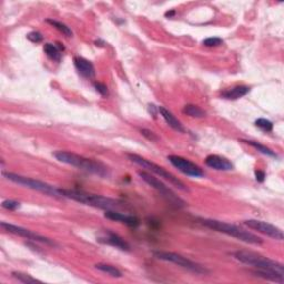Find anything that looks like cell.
Returning <instances> with one entry per match:
<instances>
[{"label": "cell", "instance_id": "6da1fadb", "mask_svg": "<svg viewBox=\"0 0 284 284\" xmlns=\"http://www.w3.org/2000/svg\"><path fill=\"white\" fill-rule=\"evenodd\" d=\"M54 158L62 163L69 164L71 167L80 169L93 175L106 178L109 176V169L107 166L99 161H95L93 159L82 157V155L69 152V151H57L53 153Z\"/></svg>", "mask_w": 284, "mask_h": 284}, {"label": "cell", "instance_id": "7a4b0ae2", "mask_svg": "<svg viewBox=\"0 0 284 284\" xmlns=\"http://www.w3.org/2000/svg\"><path fill=\"white\" fill-rule=\"evenodd\" d=\"M200 221L203 224V226L211 229V230L224 233V235H227L229 237H236V239L244 242V243H249V244H253V245L263 244V240L261 239L260 237L255 236L254 233H252L250 231L244 230V229L237 227L235 226V224L219 221V220H214V219H201Z\"/></svg>", "mask_w": 284, "mask_h": 284}, {"label": "cell", "instance_id": "3957f363", "mask_svg": "<svg viewBox=\"0 0 284 284\" xmlns=\"http://www.w3.org/2000/svg\"><path fill=\"white\" fill-rule=\"evenodd\" d=\"M63 198L71 199L77 202L84 203L86 205H90V207L101 209V210H114L117 208L121 207V202L118 200H114L111 198H107V196L98 195L88 193L85 191H78V190H62Z\"/></svg>", "mask_w": 284, "mask_h": 284}, {"label": "cell", "instance_id": "277c9868", "mask_svg": "<svg viewBox=\"0 0 284 284\" xmlns=\"http://www.w3.org/2000/svg\"><path fill=\"white\" fill-rule=\"evenodd\" d=\"M232 255L239 262L251 265V267L255 268V270H260V271H273L284 276L283 264L278 262V261L248 251H237L235 253H232Z\"/></svg>", "mask_w": 284, "mask_h": 284}, {"label": "cell", "instance_id": "5b68a950", "mask_svg": "<svg viewBox=\"0 0 284 284\" xmlns=\"http://www.w3.org/2000/svg\"><path fill=\"white\" fill-rule=\"evenodd\" d=\"M2 176L9 181H11L13 183H17V185L24 186L26 188H29V189H31V190L38 191V192H40V193L52 196V198H56V199H65L62 195L61 189H58V188L49 185V183L36 180V179L29 178V177L17 175V173H12V172H4L3 171Z\"/></svg>", "mask_w": 284, "mask_h": 284}, {"label": "cell", "instance_id": "8992f818", "mask_svg": "<svg viewBox=\"0 0 284 284\" xmlns=\"http://www.w3.org/2000/svg\"><path fill=\"white\" fill-rule=\"evenodd\" d=\"M128 158L130 159L131 162L138 164V166L144 168V169H148L149 171L154 173V175H157L158 177L169 181L171 183V185L177 187L179 190H181L183 192H190L189 188H188L185 183L180 180V179H178L175 175H172L171 172L167 171L164 168L160 167V166H158V164H155L153 162H151L150 160L145 159V158H142L141 155H138V154H128Z\"/></svg>", "mask_w": 284, "mask_h": 284}, {"label": "cell", "instance_id": "52a82bcc", "mask_svg": "<svg viewBox=\"0 0 284 284\" xmlns=\"http://www.w3.org/2000/svg\"><path fill=\"white\" fill-rule=\"evenodd\" d=\"M139 176L142 180L148 183L150 187H152L154 190H157L159 193L168 201L169 203L175 205V207L177 208L186 207L185 201H183L181 198H179V196L170 189V188L167 187L161 180H159L158 178L151 176L149 172H145V171H140Z\"/></svg>", "mask_w": 284, "mask_h": 284}, {"label": "cell", "instance_id": "ba28073f", "mask_svg": "<svg viewBox=\"0 0 284 284\" xmlns=\"http://www.w3.org/2000/svg\"><path fill=\"white\" fill-rule=\"evenodd\" d=\"M154 258L158 260L166 261V262H170L173 264H177L179 267L183 269L189 270L191 272L198 273V274H207L209 271L205 269L203 265H201L196 262H193L189 259L185 258L178 253H173V252H167V251H154L153 252Z\"/></svg>", "mask_w": 284, "mask_h": 284}, {"label": "cell", "instance_id": "9c48e42d", "mask_svg": "<svg viewBox=\"0 0 284 284\" xmlns=\"http://www.w3.org/2000/svg\"><path fill=\"white\" fill-rule=\"evenodd\" d=\"M1 228L4 229V230L9 233H12V235L26 237V239L31 240L34 242H39V243H43V244L49 245V246H58L56 242L51 239H49V237L40 236V235H38V233H36L31 230H28V229H26V228L16 226V224H11L9 222H1Z\"/></svg>", "mask_w": 284, "mask_h": 284}, {"label": "cell", "instance_id": "30bf717a", "mask_svg": "<svg viewBox=\"0 0 284 284\" xmlns=\"http://www.w3.org/2000/svg\"><path fill=\"white\" fill-rule=\"evenodd\" d=\"M168 160L170 161L173 167L178 169L180 172H182L183 175L193 178H202L205 176L204 171L198 166V164L193 163L186 158H182L180 155H169Z\"/></svg>", "mask_w": 284, "mask_h": 284}, {"label": "cell", "instance_id": "8fae6325", "mask_svg": "<svg viewBox=\"0 0 284 284\" xmlns=\"http://www.w3.org/2000/svg\"><path fill=\"white\" fill-rule=\"evenodd\" d=\"M244 224L249 229H252V230L258 231L260 233H262L264 236H268L270 237H272L274 240L278 241H283V232L280 228H278L273 224L269 223V222H264L261 221V220H245Z\"/></svg>", "mask_w": 284, "mask_h": 284}, {"label": "cell", "instance_id": "7c38bea8", "mask_svg": "<svg viewBox=\"0 0 284 284\" xmlns=\"http://www.w3.org/2000/svg\"><path fill=\"white\" fill-rule=\"evenodd\" d=\"M98 241L102 242V243L112 245V246H114V248H117L121 251H126V252L130 251L129 243H128L127 241L123 240L120 236L117 235V233L112 232V231L107 230L106 235H104L103 237H100Z\"/></svg>", "mask_w": 284, "mask_h": 284}, {"label": "cell", "instance_id": "4fadbf2b", "mask_svg": "<svg viewBox=\"0 0 284 284\" xmlns=\"http://www.w3.org/2000/svg\"><path fill=\"white\" fill-rule=\"evenodd\" d=\"M205 164L209 168L214 169L217 171H231L233 170V163L229 161L227 158L220 157L217 154H210L205 158Z\"/></svg>", "mask_w": 284, "mask_h": 284}, {"label": "cell", "instance_id": "5bb4252c", "mask_svg": "<svg viewBox=\"0 0 284 284\" xmlns=\"http://www.w3.org/2000/svg\"><path fill=\"white\" fill-rule=\"evenodd\" d=\"M104 217L109 220H112V221L126 224V226L131 228L138 227L140 223V220L135 217V215H128L125 213L114 211V210H108V211H106V213H104Z\"/></svg>", "mask_w": 284, "mask_h": 284}, {"label": "cell", "instance_id": "9a60e30c", "mask_svg": "<svg viewBox=\"0 0 284 284\" xmlns=\"http://www.w3.org/2000/svg\"><path fill=\"white\" fill-rule=\"evenodd\" d=\"M75 62V67L77 71L80 73L82 77L85 78H93L95 76V67L89 60L82 58V57H76L73 59Z\"/></svg>", "mask_w": 284, "mask_h": 284}, {"label": "cell", "instance_id": "2e32d148", "mask_svg": "<svg viewBox=\"0 0 284 284\" xmlns=\"http://www.w3.org/2000/svg\"><path fill=\"white\" fill-rule=\"evenodd\" d=\"M250 90L251 88L248 86H236L233 87V88L224 90L221 95V97L227 100H237L243 98L244 95H248L250 93Z\"/></svg>", "mask_w": 284, "mask_h": 284}, {"label": "cell", "instance_id": "e0dca14e", "mask_svg": "<svg viewBox=\"0 0 284 284\" xmlns=\"http://www.w3.org/2000/svg\"><path fill=\"white\" fill-rule=\"evenodd\" d=\"M158 110H159L160 114H161V117L164 119V121L167 122V125H169V127H171L173 130H176L178 132H181V134L186 132V129L182 123L179 121L178 119L173 116L170 111H169V110H167L163 107H159Z\"/></svg>", "mask_w": 284, "mask_h": 284}, {"label": "cell", "instance_id": "ac0fdd59", "mask_svg": "<svg viewBox=\"0 0 284 284\" xmlns=\"http://www.w3.org/2000/svg\"><path fill=\"white\" fill-rule=\"evenodd\" d=\"M44 51L47 56L52 59V60L59 62L61 60V49L58 47V45L47 43L44 45Z\"/></svg>", "mask_w": 284, "mask_h": 284}, {"label": "cell", "instance_id": "d6986e66", "mask_svg": "<svg viewBox=\"0 0 284 284\" xmlns=\"http://www.w3.org/2000/svg\"><path fill=\"white\" fill-rule=\"evenodd\" d=\"M241 141L244 142V143H246V144L251 145V146H253V148L258 150L259 152H261L262 154L268 155V157H272V158H277V157H278L277 153L274 152V151H272L271 149L268 148V146H265V145H263V144L259 143V142L252 141V140H241Z\"/></svg>", "mask_w": 284, "mask_h": 284}, {"label": "cell", "instance_id": "ffe728a7", "mask_svg": "<svg viewBox=\"0 0 284 284\" xmlns=\"http://www.w3.org/2000/svg\"><path fill=\"white\" fill-rule=\"evenodd\" d=\"M95 268L99 270V271L108 273L109 276H111L113 278H121L122 277V272L119 269H117L116 267H113V265L106 264V263H98V264L95 265Z\"/></svg>", "mask_w": 284, "mask_h": 284}, {"label": "cell", "instance_id": "44dd1931", "mask_svg": "<svg viewBox=\"0 0 284 284\" xmlns=\"http://www.w3.org/2000/svg\"><path fill=\"white\" fill-rule=\"evenodd\" d=\"M182 112L192 118H204L205 117L204 110H202L198 106H194V104H187V106H185V108L182 109Z\"/></svg>", "mask_w": 284, "mask_h": 284}, {"label": "cell", "instance_id": "7402d4cb", "mask_svg": "<svg viewBox=\"0 0 284 284\" xmlns=\"http://www.w3.org/2000/svg\"><path fill=\"white\" fill-rule=\"evenodd\" d=\"M46 22H48V24L53 26L54 28H57L59 31H61V33L66 37H72V30L67 25L62 24V22L53 20V19H47L46 20Z\"/></svg>", "mask_w": 284, "mask_h": 284}, {"label": "cell", "instance_id": "603a6c76", "mask_svg": "<svg viewBox=\"0 0 284 284\" xmlns=\"http://www.w3.org/2000/svg\"><path fill=\"white\" fill-rule=\"evenodd\" d=\"M12 277L17 279L18 281H20L22 283H40L39 280H37V279L33 278L29 274L27 273H22V272H12Z\"/></svg>", "mask_w": 284, "mask_h": 284}, {"label": "cell", "instance_id": "cb8c5ba5", "mask_svg": "<svg viewBox=\"0 0 284 284\" xmlns=\"http://www.w3.org/2000/svg\"><path fill=\"white\" fill-rule=\"evenodd\" d=\"M255 126L260 128V129H262L263 131H267V132L272 131V129H273V123L270 120H268V119H263V118L258 119V120L255 121Z\"/></svg>", "mask_w": 284, "mask_h": 284}, {"label": "cell", "instance_id": "d4e9b609", "mask_svg": "<svg viewBox=\"0 0 284 284\" xmlns=\"http://www.w3.org/2000/svg\"><path fill=\"white\" fill-rule=\"evenodd\" d=\"M223 43V40L219 37H209V38L203 40V45L207 46V47H215V46H219Z\"/></svg>", "mask_w": 284, "mask_h": 284}, {"label": "cell", "instance_id": "484cf974", "mask_svg": "<svg viewBox=\"0 0 284 284\" xmlns=\"http://www.w3.org/2000/svg\"><path fill=\"white\" fill-rule=\"evenodd\" d=\"M94 87L95 89L98 91V93L102 95V97H108L109 95V90H108V87L102 84V82H94Z\"/></svg>", "mask_w": 284, "mask_h": 284}, {"label": "cell", "instance_id": "4316f807", "mask_svg": "<svg viewBox=\"0 0 284 284\" xmlns=\"http://www.w3.org/2000/svg\"><path fill=\"white\" fill-rule=\"evenodd\" d=\"M2 208L13 211V210H17L20 208V203L17 202V201L15 200H6L2 202Z\"/></svg>", "mask_w": 284, "mask_h": 284}, {"label": "cell", "instance_id": "83f0119b", "mask_svg": "<svg viewBox=\"0 0 284 284\" xmlns=\"http://www.w3.org/2000/svg\"><path fill=\"white\" fill-rule=\"evenodd\" d=\"M27 38H28L31 43L38 44V43H40V41H43L44 37L39 33V31H31V33L27 35Z\"/></svg>", "mask_w": 284, "mask_h": 284}, {"label": "cell", "instance_id": "f1b7e54d", "mask_svg": "<svg viewBox=\"0 0 284 284\" xmlns=\"http://www.w3.org/2000/svg\"><path fill=\"white\" fill-rule=\"evenodd\" d=\"M141 134L143 135L145 138H148L149 140H151V141H158V137H157V135L154 134V132H152V131H150V130H148V129H142L141 130Z\"/></svg>", "mask_w": 284, "mask_h": 284}, {"label": "cell", "instance_id": "f546056e", "mask_svg": "<svg viewBox=\"0 0 284 284\" xmlns=\"http://www.w3.org/2000/svg\"><path fill=\"white\" fill-rule=\"evenodd\" d=\"M255 179H256V181L263 182L265 179V173L261 170H255Z\"/></svg>", "mask_w": 284, "mask_h": 284}, {"label": "cell", "instance_id": "4dcf8cb0", "mask_svg": "<svg viewBox=\"0 0 284 284\" xmlns=\"http://www.w3.org/2000/svg\"><path fill=\"white\" fill-rule=\"evenodd\" d=\"M175 15H176V11H175V10H171V11L166 12V17H168V18H171V17H173Z\"/></svg>", "mask_w": 284, "mask_h": 284}]
</instances>
